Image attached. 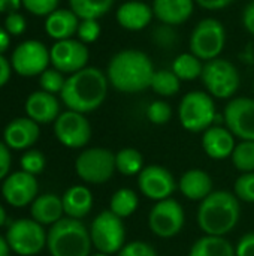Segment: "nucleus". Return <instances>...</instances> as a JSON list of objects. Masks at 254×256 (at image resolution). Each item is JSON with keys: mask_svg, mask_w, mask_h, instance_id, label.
<instances>
[{"mask_svg": "<svg viewBox=\"0 0 254 256\" xmlns=\"http://www.w3.org/2000/svg\"><path fill=\"white\" fill-rule=\"evenodd\" d=\"M150 88L160 98H172L181 88V80L172 69H159L154 72Z\"/></svg>", "mask_w": 254, "mask_h": 256, "instance_id": "2f4dec72", "label": "nucleus"}, {"mask_svg": "<svg viewBox=\"0 0 254 256\" xmlns=\"http://www.w3.org/2000/svg\"><path fill=\"white\" fill-rule=\"evenodd\" d=\"M75 172L84 183L103 184L117 172L115 153L105 147L85 148L75 160Z\"/></svg>", "mask_w": 254, "mask_h": 256, "instance_id": "1a4fd4ad", "label": "nucleus"}, {"mask_svg": "<svg viewBox=\"0 0 254 256\" xmlns=\"http://www.w3.org/2000/svg\"><path fill=\"white\" fill-rule=\"evenodd\" d=\"M10 254V248L6 242V237L0 236V256H9Z\"/></svg>", "mask_w": 254, "mask_h": 256, "instance_id": "3c124183", "label": "nucleus"}, {"mask_svg": "<svg viewBox=\"0 0 254 256\" xmlns=\"http://www.w3.org/2000/svg\"><path fill=\"white\" fill-rule=\"evenodd\" d=\"M205 154L214 160H225L232 156L237 146L235 136L226 126H211L202 134L201 140Z\"/></svg>", "mask_w": 254, "mask_h": 256, "instance_id": "412c9836", "label": "nucleus"}, {"mask_svg": "<svg viewBox=\"0 0 254 256\" xmlns=\"http://www.w3.org/2000/svg\"><path fill=\"white\" fill-rule=\"evenodd\" d=\"M10 44V34L6 32L4 27H0V54H3Z\"/></svg>", "mask_w": 254, "mask_h": 256, "instance_id": "8fccbe9b", "label": "nucleus"}, {"mask_svg": "<svg viewBox=\"0 0 254 256\" xmlns=\"http://www.w3.org/2000/svg\"><path fill=\"white\" fill-rule=\"evenodd\" d=\"M115 256H157V252L150 243L136 240L126 243Z\"/></svg>", "mask_w": 254, "mask_h": 256, "instance_id": "a19ab883", "label": "nucleus"}, {"mask_svg": "<svg viewBox=\"0 0 254 256\" xmlns=\"http://www.w3.org/2000/svg\"><path fill=\"white\" fill-rule=\"evenodd\" d=\"M253 94H254V82H253Z\"/></svg>", "mask_w": 254, "mask_h": 256, "instance_id": "5fc2aeb1", "label": "nucleus"}, {"mask_svg": "<svg viewBox=\"0 0 254 256\" xmlns=\"http://www.w3.org/2000/svg\"><path fill=\"white\" fill-rule=\"evenodd\" d=\"M171 69L181 81H193L201 78L204 70V62L189 51L177 56L172 62Z\"/></svg>", "mask_w": 254, "mask_h": 256, "instance_id": "cd10ccee", "label": "nucleus"}, {"mask_svg": "<svg viewBox=\"0 0 254 256\" xmlns=\"http://www.w3.org/2000/svg\"><path fill=\"white\" fill-rule=\"evenodd\" d=\"M10 148L3 142L0 141V180H4L9 174V170H10Z\"/></svg>", "mask_w": 254, "mask_h": 256, "instance_id": "c03bdc74", "label": "nucleus"}, {"mask_svg": "<svg viewBox=\"0 0 254 256\" xmlns=\"http://www.w3.org/2000/svg\"><path fill=\"white\" fill-rule=\"evenodd\" d=\"M154 18L153 6L141 0H129L118 6L115 20L120 27L129 32H141L147 28Z\"/></svg>", "mask_w": 254, "mask_h": 256, "instance_id": "6ab92c4d", "label": "nucleus"}, {"mask_svg": "<svg viewBox=\"0 0 254 256\" xmlns=\"http://www.w3.org/2000/svg\"><path fill=\"white\" fill-rule=\"evenodd\" d=\"M235 0H195L196 4L207 10H220L228 6H231Z\"/></svg>", "mask_w": 254, "mask_h": 256, "instance_id": "49530a36", "label": "nucleus"}, {"mask_svg": "<svg viewBox=\"0 0 254 256\" xmlns=\"http://www.w3.org/2000/svg\"><path fill=\"white\" fill-rule=\"evenodd\" d=\"M40 129L28 117H18L9 122L3 130V142L10 150H28L39 140Z\"/></svg>", "mask_w": 254, "mask_h": 256, "instance_id": "a211bd4d", "label": "nucleus"}, {"mask_svg": "<svg viewBox=\"0 0 254 256\" xmlns=\"http://www.w3.org/2000/svg\"><path fill=\"white\" fill-rule=\"evenodd\" d=\"M156 69L150 56L141 50L126 48L115 52L106 68L109 86L121 93H141L151 86Z\"/></svg>", "mask_w": 254, "mask_h": 256, "instance_id": "f257e3e1", "label": "nucleus"}, {"mask_svg": "<svg viewBox=\"0 0 254 256\" xmlns=\"http://www.w3.org/2000/svg\"><path fill=\"white\" fill-rule=\"evenodd\" d=\"M186 224L183 206L172 196L156 202L148 214V228L159 238L177 237Z\"/></svg>", "mask_w": 254, "mask_h": 256, "instance_id": "9b49d317", "label": "nucleus"}, {"mask_svg": "<svg viewBox=\"0 0 254 256\" xmlns=\"http://www.w3.org/2000/svg\"><path fill=\"white\" fill-rule=\"evenodd\" d=\"M61 202L66 218L81 220L93 208V194L85 186H72L63 194Z\"/></svg>", "mask_w": 254, "mask_h": 256, "instance_id": "a878e982", "label": "nucleus"}, {"mask_svg": "<svg viewBox=\"0 0 254 256\" xmlns=\"http://www.w3.org/2000/svg\"><path fill=\"white\" fill-rule=\"evenodd\" d=\"M231 160L240 172H254V141H240Z\"/></svg>", "mask_w": 254, "mask_h": 256, "instance_id": "473e14b6", "label": "nucleus"}, {"mask_svg": "<svg viewBox=\"0 0 254 256\" xmlns=\"http://www.w3.org/2000/svg\"><path fill=\"white\" fill-rule=\"evenodd\" d=\"M151 40L160 50H172L178 40V34L174 26L160 22L151 32Z\"/></svg>", "mask_w": 254, "mask_h": 256, "instance_id": "f704fd0d", "label": "nucleus"}, {"mask_svg": "<svg viewBox=\"0 0 254 256\" xmlns=\"http://www.w3.org/2000/svg\"><path fill=\"white\" fill-rule=\"evenodd\" d=\"M21 6H22L21 0H0V12L3 14L18 12Z\"/></svg>", "mask_w": 254, "mask_h": 256, "instance_id": "09e8293b", "label": "nucleus"}, {"mask_svg": "<svg viewBox=\"0 0 254 256\" xmlns=\"http://www.w3.org/2000/svg\"><path fill=\"white\" fill-rule=\"evenodd\" d=\"M181 126L192 134H204L217 118L214 98L204 90H193L181 98L178 105Z\"/></svg>", "mask_w": 254, "mask_h": 256, "instance_id": "39448f33", "label": "nucleus"}, {"mask_svg": "<svg viewBox=\"0 0 254 256\" xmlns=\"http://www.w3.org/2000/svg\"><path fill=\"white\" fill-rule=\"evenodd\" d=\"M54 135L67 148H82L91 140V124L85 114L67 110L54 122Z\"/></svg>", "mask_w": 254, "mask_h": 256, "instance_id": "ddd939ff", "label": "nucleus"}, {"mask_svg": "<svg viewBox=\"0 0 254 256\" xmlns=\"http://www.w3.org/2000/svg\"><path fill=\"white\" fill-rule=\"evenodd\" d=\"M195 4V0H154L151 6L154 18L163 24L177 27L190 20Z\"/></svg>", "mask_w": 254, "mask_h": 256, "instance_id": "5701e85b", "label": "nucleus"}, {"mask_svg": "<svg viewBox=\"0 0 254 256\" xmlns=\"http://www.w3.org/2000/svg\"><path fill=\"white\" fill-rule=\"evenodd\" d=\"M90 256H111V255H105V254H100V252H96V254H93V255Z\"/></svg>", "mask_w": 254, "mask_h": 256, "instance_id": "864d4df0", "label": "nucleus"}, {"mask_svg": "<svg viewBox=\"0 0 254 256\" xmlns=\"http://www.w3.org/2000/svg\"><path fill=\"white\" fill-rule=\"evenodd\" d=\"M108 88L106 72L94 66H87L66 78L60 98L67 110L88 114L102 106L108 96Z\"/></svg>", "mask_w": 254, "mask_h": 256, "instance_id": "f03ea898", "label": "nucleus"}, {"mask_svg": "<svg viewBox=\"0 0 254 256\" xmlns=\"http://www.w3.org/2000/svg\"><path fill=\"white\" fill-rule=\"evenodd\" d=\"M46 234L43 225L33 219H18L12 222L6 232V242L12 252L19 256H34L46 248Z\"/></svg>", "mask_w": 254, "mask_h": 256, "instance_id": "9d476101", "label": "nucleus"}, {"mask_svg": "<svg viewBox=\"0 0 254 256\" xmlns=\"http://www.w3.org/2000/svg\"><path fill=\"white\" fill-rule=\"evenodd\" d=\"M115 168L117 172L124 177H138L139 172L145 168V160L139 150L126 147L115 153Z\"/></svg>", "mask_w": 254, "mask_h": 256, "instance_id": "c85d7f7f", "label": "nucleus"}, {"mask_svg": "<svg viewBox=\"0 0 254 256\" xmlns=\"http://www.w3.org/2000/svg\"><path fill=\"white\" fill-rule=\"evenodd\" d=\"M243 26L254 36V0H250V3L243 10Z\"/></svg>", "mask_w": 254, "mask_h": 256, "instance_id": "a18cd8bd", "label": "nucleus"}, {"mask_svg": "<svg viewBox=\"0 0 254 256\" xmlns=\"http://www.w3.org/2000/svg\"><path fill=\"white\" fill-rule=\"evenodd\" d=\"M25 114L28 118L36 122L37 124L54 123L60 112V102L55 94L46 93L43 90L33 92L25 100Z\"/></svg>", "mask_w": 254, "mask_h": 256, "instance_id": "aec40b11", "label": "nucleus"}, {"mask_svg": "<svg viewBox=\"0 0 254 256\" xmlns=\"http://www.w3.org/2000/svg\"><path fill=\"white\" fill-rule=\"evenodd\" d=\"M115 0H69L70 9L79 16V20H99L106 15Z\"/></svg>", "mask_w": 254, "mask_h": 256, "instance_id": "7c9ffc66", "label": "nucleus"}, {"mask_svg": "<svg viewBox=\"0 0 254 256\" xmlns=\"http://www.w3.org/2000/svg\"><path fill=\"white\" fill-rule=\"evenodd\" d=\"M51 64L57 70L72 75L88 66L90 51L88 46L79 39H64L55 40L49 50Z\"/></svg>", "mask_w": 254, "mask_h": 256, "instance_id": "2eb2a0df", "label": "nucleus"}, {"mask_svg": "<svg viewBox=\"0 0 254 256\" xmlns=\"http://www.w3.org/2000/svg\"><path fill=\"white\" fill-rule=\"evenodd\" d=\"M93 248L105 255H117L126 244V226L123 219L111 210L100 212L90 225Z\"/></svg>", "mask_w": 254, "mask_h": 256, "instance_id": "6e6552de", "label": "nucleus"}, {"mask_svg": "<svg viewBox=\"0 0 254 256\" xmlns=\"http://www.w3.org/2000/svg\"><path fill=\"white\" fill-rule=\"evenodd\" d=\"M196 219L205 236L226 237L241 219V201L234 192L214 190L199 202Z\"/></svg>", "mask_w": 254, "mask_h": 256, "instance_id": "7ed1b4c3", "label": "nucleus"}, {"mask_svg": "<svg viewBox=\"0 0 254 256\" xmlns=\"http://www.w3.org/2000/svg\"><path fill=\"white\" fill-rule=\"evenodd\" d=\"M6 224V212H4V208L0 206V226H3Z\"/></svg>", "mask_w": 254, "mask_h": 256, "instance_id": "603ef678", "label": "nucleus"}, {"mask_svg": "<svg viewBox=\"0 0 254 256\" xmlns=\"http://www.w3.org/2000/svg\"><path fill=\"white\" fill-rule=\"evenodd\" d=\"M139 207V198L135 190L129 188H121L115 190L109 201V208L120 219L130 218Z\"/></svg>", "mask_w": 254, "mask_h": 256, "instance_id": "c756f323", "label": "nucleus"}, {"mask_svg": "<svg viewBox=\"0 0 254 256\" xmlns=\"http://www.w3.org/2000/svg\"><path fill=\"white\" fill-rule=\"evenodd\" d=\"M147 118L150 123L162 126L172 118V108L166 100H153L147 106Z\"/></svg>", "mask_w": 254, "mask_h": 256, "instance_id": "e433bc0d", "label": "nucleus"}, {"mask_svg": "<svg viewBox=\"0 0 254 256\" xmlns=\"http://www.w3.org/2000/svg\"><path fill=\"white\" fill-rule=\"evenodd\" d=\"M79 16L69 8H58L51 12L45 20V32L49 38L55 40L70 39L76 34L79 26Z\"/></svg>", "mask_w": 254, "mask_h": 256, "instance_id": "b1692460", "label": "nucleus"}, {"mask_svg": "<svg viewBox=\"0 0 254 256\" xmlns=\"http://www.w3.org/2000/svg\"><path fill=\"white\" fill-rule=\"evenodd\" d=\"M27 27L25 18L19 12H10L4 18V28L10 36H19Z\"/></svg>", "mask_w": 254, "mask_h": 256, "instance_id": "79ce46f5", "label": "nucleus"}, {"mask_svg": "<svg viewBox=\"0 0 254 256\" xmlns=\"http://www.w3.org/2000/svg\"><path fill=\"white\" fill-rule=\"evenodd\" d=\"M51 63L49 50L36 39L21 42L10 56L12 69L21 76H36L48 69Z\"/></svg>", "mask_w": 254, "mask_h": 256, "instance_id": "f8f14e48", "label": "nucleus"}, {"mask_svg": "<svg viewBox=\"0 0 254 256\" xmlns=\"http://www.w3.org/2000/svg\"><path fill=\"white\" fill-rule=\"evenodd\" d=\"M223 120L235 138L254 141V98L238 96L229 99L223 111Z\"/></svg>", "mask_w": 254, "mask_h": 256, "instance_id": "4468645a", "label": "nucleus"}, {"mask_svg": "<svg viewBox=\"0 0 254 256\" xmlns=\"http://www.w3.org/2000/svg\"><path fill=\"white\" fill-rule=\"evenodd\" d=\"M213 178L211 176L201 170V168H192L187 170L178 180V190L184 198L189 201L201 202L208 195H211L213 190Z\"/></svg>", "mask_w": 254, "mask_h": 256, "instance_id": "4be33fe9", "label": "nucleus"}, {"mask_svg": "<svg viewBox=\"0 0 254 256\" xmlns=\"http://www.w3.org/2000/svg\"><path fill=\"white\" fill-rule=\"evenodd\" d=\"M234 194L241 202L254 204V172H243L235 180Z\"/></svg>", "mask_w": 254, "mask_h": 256, "instance_id": "c9c22d12", "label": "nucleus"}, {"mask_svg": "<svg viewBox=\"0 0 254 256\" xmlns=\"http://www.w3.org/2000/svg\"><path fill=\"white\" fill-rule=\"evenodd\" d=\"M201 80L205 86V92L214 99H232L241 86L238 68L223 57L205 62Z\"/></svg>", "mask_w": 254, "mask_h": 256, "instance_id": "423d86ee", "label": "nucleus"}, {"mask_svg": "<svg viewBox=\"0 0 254 256\" xmlns=\"http://www.w3.org/2000/svg\"><path fill=\"white\" fill-rule=\"evenodd\" d=\"M100 32H102V27L99 24V20H81L76 36L81 42L88 45L99 39Z\"/></svg>", "mask_w": 254, "mask_h": 256, "instance_id": "58836bf2", "label": "nucleus"}, {"mask_svg": "<svg viewBox=\"0 0 254 256\" xmlns=\"http://www.w3.org/2000/svg\"><path fill=\"white\" fill-rule=\"evenodd\" d=\"M66 84V78H64V74L57 70L55 68H48L46 70H43L40 75H39V86H40V90L46 92V93H51V94H60L63 87Z\"/></svg>", "mask_w": 254, "mask_h": 256, "instance_id": "72a5a7b5", "label": "nucleus"}, {"mask_svg": "<svg viewBox=\"0 0 254 256\" xmlns=\"http://www.w3.org/2000/svg\"><path fill=\"white\" fill-rule=\"evenodd\" d=\"M37 192L39 186L36 176H31L22 170L9 174L1 184L3 200L16 208L31 206V202L37 198Z\"/></svg>", "mask_w": 254, "mask_h": 256, "instance_id": "f3484780", "label": "nucleus"}, {"mask_svg": "<svg viewBox=\"0 0 254 256\" xmlns=\"http://www.w3.org/2000/svg\"><path fill=\"white\" fill-rule=\"evenodd\" d=\"M31 219L43 226H52L63 219L64 210L61 198L55 194H42L30 206Z\"/></svg>", "mask_w": 254, "mask_h": 256, "instance_id": "393cba45", "label": "nucleus"}, {"mask_svg": "<svg viewBox=\"0 0 254 256\" xmlns=\"http://www.w3.org/2000/svg\"><path fill=\"white\" fill-rule=\"evenodd\" d=\"M189 256H235V246L226 237L204 236L193 243Z\"/></svg>", "mask_w": 254, "mask_h": 256, "instance_id": "bb28decb", "label": "nucleus"}, {"mask_svg": "<svg viewBox=\"0 0 254 256\" xmlns=\"http://www.w3.org/2000/svg\"><path fill=\"white\" fill-rule=\"evenodd\" d=\"M226 45V28L217 18H204L192 30L189 39L190 52L204 63L220 57Z\"/></svg>", "mask_w": 254, "mask_h": 256, "instance_id": "0eeeda50", "label": "nucleus"}, {"mask_svg": "<svg viewBox=\"0 0 254 256\" xmlns=\"http://www.w3.org/2000/svg\"><path fill=\"white\" fill-rule=\"evenodd\" d=\"M45 165H46V159H45L43 153L39 150L28 148L21 156V170L31 176L40 174L45 170Z\"/></svg>", "mask_w": 254, "mask_h": 256, "instance_id": "4c0bfd02", "label": "nucleus"}, {"mask_svg": "<svg viewBox=\"0 0 254 256\" xmlns=\"http://www.w3.org/2000/svg\"><path fill=\"white\" fill-rule=\"evenodd\" d=\"M22 6L36 16H48L51 12L58 9L60 0H21Z\"/></svg>", "mask_w": 254, "mask_h": 256, "instance_id": "ea45409f", "label": "nucleus"}, {"mask_svg": "<svg viewBox=\"0 0 254 256\" xmlns=\"http://www.w3.org/2000/svg\"><path fill=\"white\" fill-rule=\"evenodd\" d=\"M90 230L78 219L63 218L46 234V249L51 256H90L91 255Z\"/></svg>", "mask_w": 254, "mask_h": 256, "instance_id": "20e7f679", "label": "nucleus"}, {"mask_svg": "<svg viewBox=\"0 0 254 256\" xmlns=\"http://www.w3.org/2000/svg\"><path fill=\"white\" fill-rule=\"evenodd\" d=\"M235 256H254V231L244 234L237 246H235Z\"/></svg>", "mask_w": 254, "mask_h": 256, "instance_id": "37998d69", "label": "nucleus"}, {"mask_svg": "<svg viewBox=\"0 0 254 256\" xmlns=\"http://www.w3.org/2000/svg\"><path fill=\"white\" fill-rule=\"evenodd\" d=\"M12 64L10 62L3 56L0 54V87L6 86L7 81L10 80V74H12Z\"/></svg>", "mask_w": 254, "mask_h": 256, "instance_id": "de8ad7c7", "label": "nucleus"}, {"mask_svg": "<svg viewBox=\"0 0 254 256\" xmlns=\"http://www.w3.org/2000/svg\"><path fill=\"white\" fill-rule=\"evenodd\" d=\"M138 188L144 196L159 202L171 198L178 183L168 168L162 165H145L138 176Z\"/></svg>", "mask_w": 254, "mask_h": 256, "instance_id": "dca6fc26", "label": "nucleus"}]
</instances>
